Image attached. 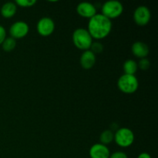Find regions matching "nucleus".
<instances>
[{
  "label": "nucleus",
  "instance_id": "nucleus-1",
  "mask_svg": "<svg viewBox=\"0 0 158 158\" xmlns=\"http://www.w3.org/2000/svg\"><path fill=\"white\" fill-rule=\"evenodd\" d=\"M111 29V20L102 14L97 13L94 16L89 19L87 31L93 39L103 40L110 33Z\"/></svg>",
  "mask_w": 158,
  "mask_h": 158
},
{
  "label": "nucleus",
  "instance_id": "nucleus-2",
  "mask_svg": "<svg viewBox=\"0 0 158 158\" xmlns=\"http://www.w3.org/2000/svg\"><path fill=\"white\" fill-rule=\"evenodd\" d=\"M73 42L77 48L81 50L86 51L90 49L93 43V38L89 35L87 29L79 28L73 33Z\"/></svg>",
  "mask_w": 158,
  "mask_h": 158
},
{
  "label": "nucleus",
  "instance_id": "nucleus-3",
  "mask_svg": "<svg viewBox=\"0 0 158 158\" xmlns=\"http://www.w3.org/2000/svg\"><path fill=\"white\" fill-rule=\"evenodd\" d=\"M117 86L121 92L126 94H132L138 89L139 82L134 75L123 74L118 79Z\"/></svg>",
  "mask_w": 158,
  "mask_h": 158
},
{
  "label": "nucleus",
  "instance_id": "nucleus-4",
  "mask_svg": "<svg viewBox=\"0 0 158 158\" xmlns=\"http://www.w3.org/2000/svg\"><path fill=\"white\" fill-rule=\"evenodd\" d=\"M102 15L109 19H116L120 16L123 12V6L120 2L117 0L107 1L102 6Z\"/></svg>",
  "mask_w": 158,
  "mask_h": 158
},
{
  "label": "nucleus",
  "instance_id": "nucleus-5",
  "mask_svg": "<svg viewBox=\"0 0 158 158\" xmlns=\"http://www.w3.org/2000/svg\"><path fill=\"white\" fill-rule=\"evenodd\" d=\"M114 140L118 146L121 148H128L134 143V134L129 128H120L114 134Z\"/></svg>",
  "mask_w": 158,
  "mask_h": 158
},
{
  "label": "nucleus",
  "instance_id": "nucleus-6",
  "mask_svg": "<svg viewBox=\"0 0 158 158\" xmlns=\"http://www.w3.org/2000/svg\"><path fill=\"white\" fill-rule=\"evenodd\" d=\"M151 18V11L145 6H138L134 12V20L139 26H145L148 25Z\"/></svg>",
  "mask_w": 158,
  "mask_h": 158
},
{
  "label": "nucleus",
  "instance_id": "nucleus-7",
  "mask_svg": "<svg viewBox=\"0 0 158 158\" xmlns=\"http://www.w3.org/2000/svg\"><path fill=\"white\" fill-rule=\"evenodd\" d=\"M37 32L42 36L50 35L55 29V23L49 17H43L39 20L36 26Z\"/></svg>",
  "mask_w": 158,
  "mask_h": 158
},
{
  "label": "nucleus",
  "instance_id": "nucleus-8",
  "mask_svg": "<svg viewBox=\"0 0 158 158\" xmlns=\"http://www.w3.org/2000/svg\"><path fill=\"white\" fill-rule=\"evenodd\" d=\"M29 25L23 21H18L14 23L9 28V34L12 38L19 40L26 36L29 33Z\"/></svg>",
  "mask_w": 158,
  "mask_h": 158
},
{
  "label": "nucleus",
  "instance_id": "nucleus-9",
  "mask_svg": "<svg viewBox=\"0 0 158 158\" xmlns=\"http://www.w3.org/2000/svg\"><path fill=\"white\" fill-rule=\"evenodd\" d=\"M89 154L90 158H110V156L109 148L100 143L93 145Z\"/></svg>",
  "mask_w": 158,
  "mask_h": 158
},
{
  "label": "nucleus",
  "instance_id": "nucleus-10",
  "mask_svg": "<svg viewBox=\"0 0 158 158\" xmlns=\"http://www.w3.org/2000/svg\"><path fill=\"white\" fill-rule=\"evenodd\" d=\"M77 12L80 16L90 19L97 14V9L92 3L83 2L77 6Z\"/></svg>",
  "mask_w": 158,
  "mask_h": 158
},
{
  "label": "nucleus",
  "instance_id": "nucleus-11",
  "mask_svg": "<svg viewBox=\"0 0 158 158\" xmlns=\"http://www.w3.org/2000/svg\"><path fill=\"white\" fill-rule=\"evenodd\" d=\"M96 55L89 49L82 53L80 57V64L84 69H90L96 63Z\"/></svg>",
  "mask_w": 158,
  "mask_h": 158
},
{
  "label": "nucleus",
  "instance_id": "nucleus-12",
  "mask_svg": "<svg viewBox=\"0 0 158 158\" xmlns=\"http://www.w3.org/2000/svg\"><path fill=\"white\" fill-rule=\"evenodd\" d=\"M131 51H132L133 54L136 57L143 59L146 58L147 56L149 53V48H148V46L145 43L138 41L135 42L132 45Z\"/></svg>",
  "mask_w": 158,
  "mask_h": 158
},
{
  "label": "nucleus",
  "instance_id": "nucleus-13",
  "mask_svg": "<svg viewBox=\"0 0 158 158\" xmlns=\"http://www.w3.org/2000/svg\"><path fill=\"white\" fill-rule=\"evenodd\" d=\"M17 11V6L15 3L12 2H8L5 4L2 5L1 8V15L4 18L9 19L12 18V16L15 15Z\"/></svg>",
  "mask_w": 158,
  "mask_h": 158
},
{
  "label": "nucleus",
  "instance_id": "nucleus-14",
  "mask_svg": "<svg viewBox=\"0 0 158 158\" xmlns=\"http://www.w3.org/2000/svg\"><path fill=\"white\" fill-rule=\"evenodd\" d=\"M123 71H124V74H127V75H134L136 72L137 71L138 66H137V63H136L134 60H127L124 62L123 63Z\"/></svg>",
  "mask_w": 158,
  "mask_h": 158
},
{
  "label": "nucleus",
  "instance_id": "nucleus-15",
  "mask_svg": "<svg viewBox=\"0 0 158 158\" xmlns=\"http://www.w3.org/2000/svg\"><path fill=\"white\" fill-rule=\"evenodd\" d=\"M114 140V134L110 130H106L103 132L101 133L100 136V143L103 145L110 144Z\"/></svg>",
  "mask_w": 158,
  "mask_h": 158
},
{
  "label": "nucleus",
  "instance_id": "nucleus-16",
  "mask_svg": "<svg viewBox=\"0 0 158 158\" xmlns=\"http://www.w3.org/2000/svg\"><path fill=\"white\" fill-rule=\"evenodd\" d=\"M2 49H4V51L11 52L16 46V41H15V39L12 38V37H7L2 43Z\"/></svg>",
  "mask_w": 158,
  "mask_h": 158
},
{
  "label": "nucleus",
  "instance_id": "nucleus-17",
  "mask_svg": "<svg viewBox=\"0 0 158 158\" xmlns=\"http://www.w3.org/2000/svg\"><path fill=\"white\" fill-rule=\"evenodd\" d=\"M36 3L35 0H16L15 5L20 6V7H32Z\"/></svg>",
  "mask_w": 158,
  "mask_h": 158
},
{
  "label": "nucleus",
  "instance_id": "nucleus-18",
  "mask_svg": "<svg viewBox=\"0 0 158 158\" xmlns=\"http://www.w3.org/2000/svg\"><path fill=\"white\" fill-rule=\"evenodd\" d=\"M89 50L92 51V52L96 55V53H100V52H103V46L101 43H99V42H95V43H92Z\"/></svg>",
  "mask_w": 158,
  "mask_h": 158
},
{
  "label": "nucleus",
  "instance_id": "nucleus-19",
  "mask_svg": "<svg viewBox=\"0 0 158 158\" xmlns=\"http://www.w3.org/2000/svg\"><path fill=\"white\" fill-rule=\"evenodd\" d=\"M150 66H151V63H150L149 60L147 58L140 59L138 64H137V66L142 70H147V69H149Z\"/></svg>",
  "mask_w": 158,
  "mask_h": 158
},
{
  "label": "nucleus",
  "instance_id": "nucleus-20",
  "mask_svg": "<svg viewBox=\"0 0 158 158\" xmlns=\"http://www.w3.org/2000/svg\"><path fill=\"white\" fill-rule=\"evenodd\" d=\"M110 158H128V157L126 153L123 152V151H117V152H114L110 154Z\"/></svg>",
  "mask_w": 158,
  "mask_h": 158
},
{
  "label": "nucleus",
  "instance_id": "nucleus-21",
  "mask_svg": "<svg viewBox=\"0 0 158 158\" xmlns=\"http://www.w3.org/2000/svg\"><path fill=\"white\" fill-rule=\"evenodd\" d=\"M6 38V29L2 26L0 25V45L3 43Z\"/></svg>",
  "mask_w": 158,
  "mask_h": 158
},
{
  "label": "nucleus",
  "instance_id": "nucleus-22",
  "mask_svg": "<svg viewBox=\"0 0 158 158\" xmlns=\"http://www.w3.org/2000/svg\"><path fill=\"white\" fill-rule=\"evenodd\" d=\"M137 158H151V155L148 154V153L143 152V153H141V154H139Z\"/></svg>",
  "mask_w": 158,
  "mask_h": 158
}]
</instances>
